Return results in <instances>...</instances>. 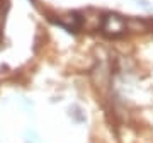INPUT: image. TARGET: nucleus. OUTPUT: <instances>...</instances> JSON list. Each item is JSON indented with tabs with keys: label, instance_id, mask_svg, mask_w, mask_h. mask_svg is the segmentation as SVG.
Returning a JSON list of instances; mask_svg holds the SVG:
<instances>
[{
	"label": "nucleus",
	"instance_id": "1",
	"mask_svg": "<svg viewBox=\"0 0 153 143\" xmlns=\"http://www.w3.org/2000/svg\"><path fill=\"white\" fill-rule=\"evenodd\" d=\"M102 31L109 36H119L126 31V21L119 16H105L102 17Z\"/></svg>",
	"mask_w": 153,
	"mask_h": 143
}]
</instances>
